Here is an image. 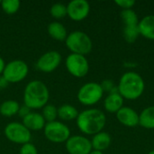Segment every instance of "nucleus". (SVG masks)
<instances>
[{"instance_id": "f257e3e1", "label": "nucleus", "mask_w": 154, "mask_h": 154, "mask_svg": "<svg viewBox=\"0 0 154 154\" xmlns=\"http://www.w3.org/2000/svg\"><path fill=\"white\" fill-rule=\"evenodd\" d=\"M77 125L85 134L95 135L103 131L106 124V116L103 111L90 108L82 111L77 117Z\"/></svg>"}, {"instance_id": "f03ea898", "label": "nucleus", "mask_w": 154, "mask_h": 154, "mask_svg": "<svg viewBox=\"0 0 154 154\" xmlns=\"http://www.w3.org/2000/svg\"><path fill=\"white\" fill-rule=\"evenodd\" d=\"M145 83L143 77L134 71L122 75L117 87V92L127 100L138 99L144 92Z\"/></svg>"}, {"instance_id": "7ed1b4c3", "label": "nucleus", "mask_w": 154, "mask_h": 154, "mask_svg": "<svg viewBox=\"0 0 154 154\" xmlns=\"http://www.w3.org/2000/svg\"><path fill=\"white\" fill-rule=\"evenodd\" d=\"M50 98V93L47 86L40 80L29 82L24 89V105L30 109L43 108Z\"/></svg>"}, {"instance_id": "20e7f679", "label": "nucleus", "mask_w": 154, "mask_h": 154, "mask_svg": "<svg viewBox=\"0 0 154 154\" xmlns=\"http://www.w3.org/2000/svg\"><path fill=\"white\" fill-rule=\"evenodd\" d=\"M65 43L71 53L84 56L88 54L93 48L91 38L86 32L81 31H74L70 32L67 36Z\"/></svg>"}, {"instance_id": "39448f33", "label": "nucleus", "mask_w": 154, "mask_h": 154, "mask_svg": "<svg viewBox=\"0 0 154 154\" xmlns=\"http://www.w3.org/2000/svg\"><path fill=\"white\" fill-rule=\"evenodd\" d=\"M104 92L101 84L97 82H88L79 88L78 92V100L84 106H93L101 100Z\"/></svg>"}, {"instance_id": "423d86ee", "label": "nucleus", "mask_w": 154, "mask_h": 154, "mask_svg": "<svg viewBox=\"0 0 154 154\" xmlns=\"http://www.w3.org/2000/svg\"><path fill=\"white\" fill-rule=\"evenodd\" d=\"M28 72V65L23 60H14L5 64L2 77L7 83H18L27 77Z\"/></svg>"}, {"instance_id": "0eeeda50", "label": "nucleus", "mask_w": 154, "mask_h": 154, "mask_svg": "<svg viewBox=\"0 0 154 154\" xmlns=\"http://www.w3.org/2000/svg\"><path fill=\"white\" fill-rule=\"evenodd\" d=\"M43 130L45 137L51 143H66L68 139L70 137L69 128L65 124L59 121L46 123Z\"/></svg>"}, {"instance_id": "6e6552de", "label": "nucleus", "mask_w": 154, "mask_h": 154, "mask_svg": "<svg viewBox=\"0 0 154 154\" xmlns=\"http://www.w3.org/2000/svg\"><path fill=\"white\" fill-rule=\"evenodd\" d=\"M5 137L12 143L18 144H25L31 141V131L28 130L23 124L13 122L8 124L5 128Z\"/></svg>"}, {"instance_id": "1a4fd4ad", "label": "nucleus", "mask_w": 154, "mask_h": 154, "mask_svg": "<svg viewBox=\"0 0 154 154\" xmlns=\"http://www.w3.org/2000/svg\"><path fill=\"white\" fill-rule=\"evenodd\" d=\"M66 68L76 78L85 77L89 70V63L84 55L70 53L66 59Z\"/></svg>"}, {"instance_id": "9d476101", "label": "nucleus", "mask_w": 154, "mask_h": 154, "mask_svg": "<svg viewBox=\"0 0 154 154\" xmlns=\"http://www.w3.org/2000/svg\"><path fill=\"white\" fill-rule=\"evenodd\" d=\"M65 145L69 154H89L93 151L91 141L82 135L70 136Z\"/></svg>"}, {"instance_id": "9b49d317", "label": "nucleus", "mask_w": 154, "mask_h": 154, "mask_svg": "<svg viewBox=\"0 0 154 154\" xmlns=\"http://www.w3.org/2000/svg\"><path fill=\"white\" fill-rule=\"evenodd\" d=\"M61 62V55L56 51H50L42 54L36 62V68L44 73L54 71Z\"/></svg>"}, {"instance_id": "f8f14e48", "label": "nucleus", "mask_w": 154, "mask_h": 154, "mask_svg": "<svg viewBox=\"0 0 154 154\" xmlns=\"http://www.w3.org/2000/svg\"><path fill=\"white\" fill-rule=\"evenodd\" d=\"M89 12L90 5L86 0H72L67 5V15L76 22L87 18Z\"/></svg>"}, {"instance_id": "ddd939ff", "label": "nucleus", "mask_w": 154, "mask_h": 154, "mask_svg": "<svg viewBox=\"0 0 154 154\" xmlns=\"http://www.w3.org/2000/svg\"><path fill=\"white\" fill-rule=\"evenodd\" d=\"M116 119L120 124L127 127L139 125V114L130 106H123L116 114Z\"/></svg>"}, {"instance_id": "4468645a", "label": "nucleus", "mask_w": 154, "mask_h": 154, "mask_svg": "<svg viewBox=\"0 0 154 154\" xmlns=\"http://www.w3.org/2000/svg\"><path fill=\"white\" fill-rule=\"evenodd\" d=\"M124 97L117 91H113L105 98L104 107L107 112L116 114L124 106Z\"/></svg>"}, {"instance_id": "2eb2a0df", "label": "nucleus", "mask_w": 154, "mask_h": 154, "mask_svg": "<svg viewBox=\"0 0 154 154\" xmlns=\"http://www.w3.org/2000/svg\"><path fill=\"white\" fill-rule=\"evenodd\" d=\"M23 125L30 131H40L44 128L46 122L41 114L31 112L23 118Z\"/></svg>"}, {"instance_id": "dca6fc26", "label": "nucleus", "mask_w": 154, "mask_h": 154, "mask_svg": "<svg viewBox=\"0 0 154 154\" xmlns=\"http://www.w3.org/2000/svg\"><path fill=\"white\" fill-rule=\"evenodd\" d=\"M138 28L140 35L143 38L154 41V14H148L139 21Z\"/></svg>"}, {"instance_id": "f3484780", "label": "nucleus", "mask_w": 154, "mask_h": 154, "mask_svg": "<svg viewBox=\"0 0 154 154\" xmlns=\"http://www.w3.org/2000/svg\"><path fill=\"white\" fill-rule=\"evenodd\" d=\"M112 143V137L111 135L106 132H100L95 135H93V138L91 140L92 148L94 151L102 152L106 150Z\"/></svg>"}, {"instance_id": "a211bd4d", "label": "nucleus", "mask_w": 154, "mask_h": 154, "mask_svg": "<svg viewBox=\"0 0 154 154\" xmlns=\"http://www.w3.org/2000/svg\"><path fill=\"white\" fill-rule=\"evenodd\" d=\"M47 31H48L49 35L52 39L57 40V41H60V42L65 41L66 38H67V36H68L67 30H66L65 26L62 23H59V22L51 23L48 25Z\"/></svg>"}, {"instance_id": "6ab92c4d", "label": "nucleus", "mask_w": 154, "mask_h": 154, "mask_svg": "<svg viewBox=\"0 0 154 154\" xmlns=\"http://www.w3.org/2000/svg\"><path fill=\"white\" fill-rule=\"evenodd\" d=\"M139 125L145 129H154V106L145 107L139 114Z\"/></svg>"}, {"instance_id": "aec40b11", "label": "nucleus", "mask_w": 154, "mask_h": 154, "mask_svg": "<svg viewBox=\"0 0 154 154\" xmlns=\"http://www.w3.org/2000/svg\"><path fill=\"white\" fill-rule=\"evenodd\" d=\"M79 111L77 108L71 105H62L58 108V117L64 121H71L77 119L79 116Z\"/></svg>"}, {"instance_id": "412c9836", "label": "nucleus", "mask_w": 154, "mask_h": 154, "mask_svg": "<svg viewBox=\"0 0 154 154\" xmlns=\"http://www.w3.org/2000/svg\"><path fill=\"white\" fill-rule=\"evenodd\" d=\"M20 105L15 100L4 101L0 106V114L6 117H11L18 114Z\"/></svg>"}, {"instance_id": "4be33fe9", "label": "nucleus", "mask_w": 154, "mask_h": 154, "mask_svg": "<svg viewBox=\"0 0 154 154\" xmlns=\"http://www.w3.org/2000/svg\"><path fill=\"white\" fill-rule=\"evenodd\" d=\"M120 15L125 25H137L139 23V17L133 8L122 10Z\"/></svg>"}, {"instance_id": "5701e85b", "label": "nucleus", "mask_w": 154, "mask_h": 154, "mask_svg": "<svg viewBox=\"0 0 154 154\" xmlns=\"http://www.w3.org/2000/svg\"><path fill=\"white\" fill-rule=\"evenodd\" d=\"M123 35L125 40L129 42L133 43L134 42L137 38L140 36V32L137 25H125L124 30H123Z\"/></svg>"}, {"instance_id": "b1692460", "label": "nucleus", "mask_w": 154, "mask_h": 154, "mask_svg": "<svg viewBox=\"0 0 154 154\" xmlns=\"http://www.w3.org/2000/svg\"><path fill=\"white\" fill-rule=\"evenodd\" d=\"M20 1L19 0H3L1 1V7L3 11L7 14H15L20 8Z\"/></svg>"}, {"instance_id": "393cba45", "label": "nucleus", "mask_w": 154, "mask_h": 154, "mask_svg": "<svg viewBox=\"0 0 154 154\" xmlns=\"http://www.w3.org/2000/svg\"><path fill=\"white\" fill-rule=\"evenodd\" d=\"M42 116L47 123L56 121V118L58 117V108L53 105H46L42 108Z\"/></svg>"}, {"instance_id": "a878e982", "label": "nucleus", "mask_w": 154, "mask_h": 154, "mask_svg": "<svg viewBox=\"0 0 154 154\" xmlns=\"http://www.w3.org/2000/svg\"><path fill=\"white\" fill-rule=\"evenodd\" d=\"M50 13L51 16L56 19L63 18L67 15V5L61 3H56L51 5Z\"/></svg>"}, {"instance_id": "bb28decb", "label": "nucleus", "mask_w": 154, "mask_h": 154, "mask_svg": "<svg viewBox=\"0 0 154 154\" xmlns=\"http://www.w3.org/2000/svg\"><path fill=\"white\" fill-rule=\"evenodd\" d=\"M20 154H38L36 147L31 143L23 144L20 149Z\"/></svg>"}, {"instance_id": "cd10ccee", "label": "nucleus", "mask_w": 154, "mask_h": 154, "mask_svg": "<svg viewBox=\"0 0 154 154\" xmlns=\"http://www.w3.org/2000/svg\"><path fill=\"white\" fill-rule=\"evenodd\" d=\"M119 7L122 8V10L125 9H132L134 5H135L134 0H116L115 2Z\"/></svg>"}, {"instance_id": "c85d7f7f", "label": "nucleus", "mask_w": 154, "mask_h": 154, "mask_svg": "<svg viewBox=\"0 0 154 154\" xmlns=\"http://www.w3.org/2000/svg\"><path fill=\"white\" fill-rule=\"evenodd\" d=\"M30 110H31V109H30L28 106H26L25 105H23V106H20L19 111H18V115H19V116L23 119V118H24L29 113H31Z\"/></svg>"}, {"instance_id": "c756f323", "label": "nucleus", "mask_w": 154, "mask_h": 154, "mask_svg": "<svg viewBox=\"0 0 154 154\" xmlns=\"http://www.w3.org/2000/svg\"><path fill=\"white\" fill-rule=\"evenodd\" d=\"M101 86H102L104 91H109V93L113 92V87H114V85H113V83H112L110 80H106V81H104V82L101 84Z\"/></svg>"}, {"instance_id": "7c9ffc66", "label": "nucleus", "mask_w": 154, "mask_h": 154, "mask_svg": "<svg viewBox=\"0 0 154 154\" xmlns=\"http://www.w3.org/2000/svg\"><path fill=\"white\" fill-rule=\"evenodd\" d=\"M5 63L4 61V60L0 57V75L3 74L4 69H5Z\"/></svg>"}, {"instance_id": "2f4dec72", "label": "nucleus", "mask_w": 154, "mask_h": 154, "mask_svg": "<svg viewBox=\"0 0 154 154\" xmlns=\"http://www.w3.org/2000/svg\"><path fill=\"white\" fill-rule=\"evenodd\" d=\"M7 84L8 83L6 82V80L3 77H0V88H5Z\"/></svg>"}, {"instance_id": "473e14b6", "label": "nucleus", "mask_w": 154, "mask_h": 154, "mask_svg": "<svg viewBox=\"0 0 154 154\" xmlns=\"http://www.w3.org/2000/svg\"><path fill=\"white\" fill-rule=\"evenodd\" d=\"M89 154H104V153H103L102 152H98V151H94V150H93V151H92V152H91Z\"/></svg>"}, {"instance_id": "72a5a7b5", "label": "nucleus", "mask_w": 154, "mask_h": 154, "mask_svg": "<svg viewBox=\"0 0 154 154\" xmlns=\"http://www.w3.org/2000/svg\"><path fill=\"white\" fill-rule=\"evenodd\" d=\"M148 154H154V150H152V151H151V152H149V153Z\"/></svg>"}, {"instance_id": "f704fd0d", "label": "nucleus", "mask_w": 154, "mask_h": 154, "mask_svg": "<svg viewBox=\"0 0 154 154\" xmlns=\"http://www.w3.org/2000/svg\"><path fill=\"white\" fill-rule=\"evenodd\" d=\"M0 4H1V1H0Z\"/></svg>"}]
</instances>
